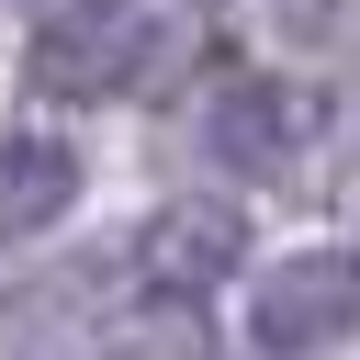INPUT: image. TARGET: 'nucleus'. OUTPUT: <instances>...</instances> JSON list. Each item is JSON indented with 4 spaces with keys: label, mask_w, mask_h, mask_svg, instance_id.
<instances>
[{
    "label": "nucleus",
    "mask_w": 360,
    "mask_h": 360,
    "mask_svg": "<svg viewBox=\"0 0 360 360\" xmlns=\"http://www.w3.org/2000/svg\"><path fill=\"white\" fill-rule=\"evenodd\" d=\"M214 158L236 169V180H281L315 135H326V101L304 90V79H236V90H214Z\"/></svg>",
    "instance_id": "7ed1b4c3"
},
{
    "label": "nucleus",
    "mask_w": 360,
    "mask_h": 360,
    "mask_svg": "<svg viewBox=\"0 0 360 360\" xmlns=\"http://www.w3.org/2000/svg\"><path fill=\"white\" fill-rule=\"evenodd\" d=\"M214 338H202V315H191V292H158V315H124V326H101V360H202Z\"/></svg>",
    "instance_id": "423d86ee"
},
{
    "label": "nucleus",
    "mask_w": 360,
    "mask_h": 360,
    "mask_svg": "<svg viewBox=\"0 0 360 360\" xmlns=\"http://www.w3.org/2000/svg\"><path fill=\"white\" fill-rule=\"evenodd\" d=\"M68 202H79V146H56V135H0V248L45 236Z\"/></svg>",
    "instance_id": "39448f33"
},
{
    "label": "nucleus",
    "mask_w": 360,
    "mask_h": 360,
    "mask_svg": "<svg viewBox=\"0 0 360 360\" xmlns=\"http://www.w3.org/2000/svg\"><path fill=\"white\" fill-rule=\"evenodd\" d=\"M45 11H68V0H45Z\"/></svg>",
    "instance_id": "6e6552de"
},
{
    "label": "nucleus",
    "mask_w": 360,
    "mask_h": 360,
    "mask_svg": "<svg viewBox=\"0 0 360 360\" xmlns=\"http://www.w3.org/2000/svg\"><path fill=\"white\" fill-rule=\"evenodd\" d=\"M349 326H360V248H304V259L259 270V292H248V338L281 360L338 349Z\"/></svg>",
    "instance_id": "f03ea898"
},
{
    "label": "nucleus",
    "mask_w": 360,
    "mask_h": 360,
    "mask_svg": "<svg viewBox=\"0 0 360 360\" xmlns=\"http://www.w3.org/2000/svg\"><path fill=\"white\" fill-rule=\"evenodd\" d=\"M281 34H292V45H326V34H360V0H281Z\"/></svg>",
    "instance_id": "0eeeda50"
},
{
    "label": "nucleus",
    "mask_w": 360,
    "mask_h": 360,
    "mask_svg": "<svg viewBox=\"0 0 360 360\" xmlns=\"http://www.w3.org/2000/svg\"><path fill=\"white\" fill-rule=\"evenodd\" d=\"M146 56H158V22H146L135 0H68V11H45V34H34V90L101 101V90H124Z\"/></svg>",
    "instance_id": "f257e3e1"
},
{
    "label": "nucleus",
    "mask_w": 360,
    "mask_h": 360,
    "mask_svg": "<svg viewBox=\"0 0 360 360\" xmlns=\"http://www.w3.org/2000/svg\"><path fill=\"white\" fill-rule=\"evenodd\" d=\"M236 259H248V214L214 202V191H180V202H158V214L135 225V270H146V292H214Z\"/></svg>",
    "instance_id": "20e7f679"
}]
</instances>
